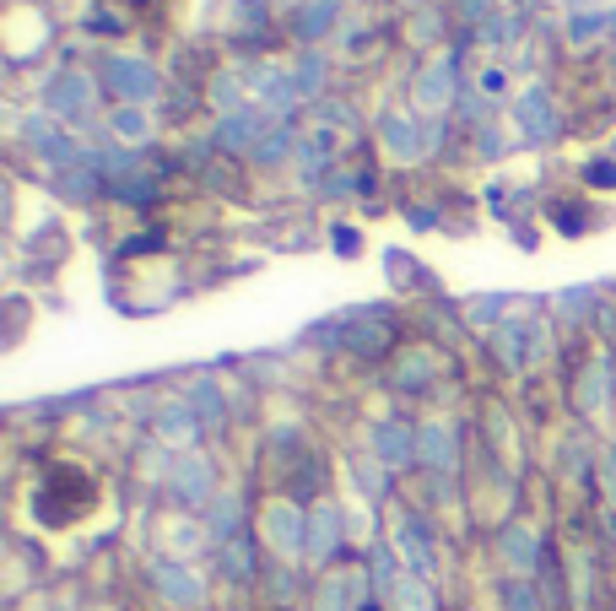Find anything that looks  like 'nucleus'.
Segmentation results:
<instances>
[{"instance_id":"obj_1","label":"nucleus","mask_w":616,"mask_h":611,"mask_svg":"<svg viewBox=\"0 0 616 611\" xmlns=\"http://www.w3.org/2000/svg\"><path fill=\"white\" fill-rule=\"evenodd\" d=\"M92 498H98L92 471H82V466H55V471L44 476V487H38V514H44L49 525H65L60 503H71V514L82 520V514L92 509Z\"/></svg>"}]
</instances>
